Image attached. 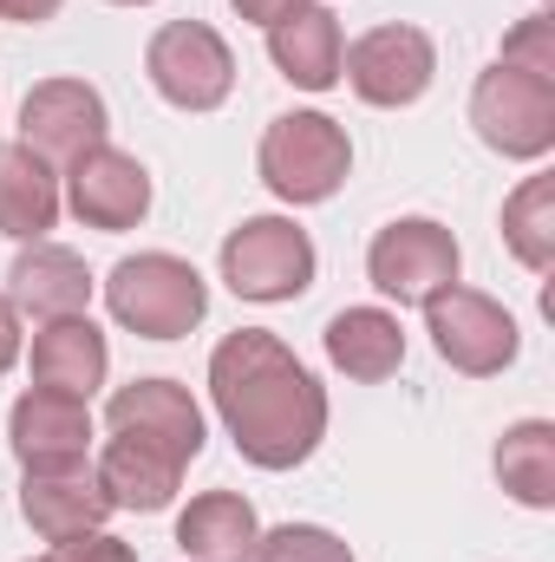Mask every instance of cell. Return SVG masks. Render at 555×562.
I'll return each instance as SVG.
<instances>
[{"label": "cell", "instance_id": "7a4b0ae2", "mask_svg": "<svg viewBox=\"0 0 555 562\" xmlns=\"http://www.w3.org/2000/svg\"><path fill=\"white\" fill-rule=\"evenodd\" d=\"M105 301H112V321L132 327L144 340H183L203 314H209V288L203 276L183 262V256H125L112 281H105Z\"/></svg>", "mask_w": 555, "mask_h": 562}, {"label": "cell", "instance_id": "3957f363", "mask_svg": "<svg viewBox=\"0 0 555 562\" xmlns=\"http://www.w3.org/2000/svg\"><path fill=\"white\" fill-rule=\"evenodd\" d=\"M353 170V144L327 112H287L262 132V183L281 203H327Z\"/></svg>", "mask_w": 555, "mask_h": 562}, {"label": "cell", "instance_id": "8fae6325", "mask_svg": "<svg viewBox=\"0 0 555 562\" xmlns=\"http://www.w3.org/2000/svg\"><path fill=\"white\" fill-rule=\"evenodd\" d=\"M105 99L86 86V79H46L26 92L20 105V144L39 150L46 164H72L86 157L92 144H105Z\"/></svg>", "mask_w": 555, "mask_h": 562}, {"label": "cell", "instance_id": "8992f818", "mask_svg": "<svg viewBox=\"0 0 555 562\" xmlns=\"http://www.w3.org/2000/svg\"><path fill=\"white\" fill-rule=\"evenodd\" d=\"M424 334H431L438 360H451L471 380H490V373H503L517 360V321H510V307L490 301V294H477V288H464V281H451V288H438L424 301Z\"/></svg>", "mask_w": 555, "mask_h": 562}, {"label": "cell", "instance_id": "ffe728a7", "mask_svg": "<svg viewBox=\"0 0 555 562\" xmlns=\"http://www.w3.org/2000/svg\"><path fill=\"white\" fill-rule=\"evenodd\" d=\"M256 537H262L256 504L236 497V491H203V497L177 517V543H183L190 562H249Z\"/></svg>", "mask_w": 555, "mask_h": 562}, {"label": "cell", "instance_id": "30bf717a", "mask_svg": "<svg viewBox=\"0 0 555 562\" xmlns=\"http://www.w3.org/2000/svg\"><path fill=\"white\" fill-rule=\"evenodd\" d=\"M66 203L86 229H138L144 210H150V170H144L132 150H112V144H92L86 157L66 164Z\"/></svg>", "mask_w": 555, "mask_h": 562}, {"label": "cell", "instance_id": "d6986e66", "mask_svg": "<svg viewBox=\"0 0 555 562\" xmlns=\"http://www.w3.org/2000/svg\"><path fill=\"white\" fill-rule=\"evenodd\" d=\"M59 223V177L39 150L26 144H0V236L13 243H39Z\"/></svg>", "mask_w": 555, "mask_h": 562}, {"label": "cell", "instance_id": "83f0119b", "mask_svg": "<svg viewBox=\"0 0 555 562\" xmlns=\"http://www.w3.org/2000/svg\"><path fill=\"white\" fill-rule=\"evenodd\" d=\"M13 360H20V307L0 294V373H7Z\"/></svg>", "mask_w": 555, "mask_h": 562}, {"label": "cell", "instance_id": "7c38bea8", "mask_svg": "<svg viewBox=\"0 0 555 562\" xmlns=\"http://www.w3.org/2000/svg\"><path fill=\"white\" fill-rule=\"evenodd\" d=\"M7 438H13V458H20L26 471H79L86 451H92V406L33 386V393L13 400Z\"/></svg>", "mask_w": 555, "mask_h": 562}, {"label": "cell", "instance_id": "2e32d148", "mask_svg": "<svg viewBox=\"0 0 555 562\" xmlns=\"http://www.w3.org/2000/svg\"><path fill=\"white\" fill-rule=\"evenodd\" d=\"M105 510H112V504H105L99 477H86V464H79V471H26L20 517H26L46 543H72V537L99 530Z\"/></svg>", "mask_w": 555, "mask_h": 562}, {"label": "cell", "instance_id": "cb8c5ba5", "mask_svg": "<svg viewBox=\"0 0 555 562\" xmlns=\"http://www.w3.org/2000/svg\"><path fill=\"white\" fill-rule=\"evenodd\" d=\"M249 562H353V550L320 524H281L269 537H256Z\"/></svg>", "mask_w": 555, "mask_h": 562}, {"label": "cell", "instance_id": "603a6c76", "mask_svg": "<svg viewBox=\"0 0 555 562\" xmlns=\"http://www.w3.org/2000/svg\"><path fill=\"white\" fill-rule=\"evenodd\" d=\"M503 243L517 249L523 269L550 276V262H555V177H530L503 203Z\"/></svg>", "mask_w": 555, "mask_h": 562}, {"label": "cell", "instance_id": "484cf974", "mask_svg": "<svg viewBox=\"0 0 555 562\" xmlns=\"http://www.w3.org/2000/svg\"><path fill=\"white\" fill-rule=\"evenodd\" d=\"M59 562H138V550L118 543V537H105V530H86V537L59 543Z\"/></svg>", "mask_w": 555, "mask_h": 562}, {"label": "cell", "instance_id": "4316f807", "mask_svg": "<svg viewBox=\"0 0 555 562\" xmlns=\"http://www.w3.org/2000/svg\"><path fill=\"white\" fill-rule=\"evenodd\" d=\"M242 20H256V26H275V20H287L294 7H307V0H229Z\"/></svg>", "mask_w": 555, "mask_h": 562}, {"label": "cell", "instance_id": "7402d4cb", "mask_svg": "<svg viewBox=\"0 0 555 562\" xmlns=\"http://www.w3.org/2000/svg\"><path fill=\"white\" fill-rule=\"evenodd\" d=\"M497 477L517 504L550 510L555 504V425L550 419H523L497 438Z\"/></svg>", "mask_w": 555, "mask_h": 562}, {"label": "cell", "instance_id": "6da1fadb", "mask_svg": "<svg viewBox=\"0 0 555 562\" xmlns=\"http://www.w3.org/2000/svg\"><path fill=\"white\" fill-rule=\"evenodd\" d=\"M209 393L229 425L236 451L262 471H294L327 438V393L320 380L281 347L275 334L242 327L209 353Z\"/></svg>", "mask_w": 555, "mask_h": 562}, {"label": "cell", "instance_id": "f1b7e54d", "mask_svg": "<svg viewBox=\"0 0 555 562\" xmlns=\"http://www.w3.org/2000/svg\"><path fill=\"white\" fill-rule=\"evenodd\" d=\"M0 13L33 26V20H53V13H59V0H0Z\"/></svg>", "mask_w": 555, "mask_h": 562}, {"label": "cell", "instance_id": "f546056e", "mask_svg": "<svg viewBox=\"0 0 555 562\" xmlns=\"http://www.w3.org/2000/svg\"><path fill=\"white\" fill-rule=\"evenodd\" d=\"M118 7H144V0H118Z\"/></svg>", "mask_w": 555, "mask_h": 562}, {"label": "cell", "instance_id": "4fadbf2b", "mask_svg": "<svg viewBox=\"0 0 555 562\" xmlns=\"http://www.w3.org/2000/svg\"><path fill=\"white\" fill-rule=\"evenodd\" d=\"M112 431L150 445L170 464H190L203 451V413L177 380H132L112 393Z\"/></svg>", "mask_w": 555, "mask_h": 562}, {"label": "cell", "instance_id": "52a82bcc", "mask_svg": "<svg viewBox=\"0 0 555 562\" xmlns=\"http://www.w3.org/2000/svg\"><path fill=\"white\" fill-rule=\"evenodd\" d=\"M223 281L242 301H294L314 281V243L287 216H249L223 243Z\"/></svg>", "mask_w": 555, "mask_h": 562}, {"label": "cell", "instance_id": "5b68a950", "mask_svg": "<svg viewBox=\"0 0 555 562\" xmlns=\"http://www.w3.org/2000/svg\"><path fill=\"white\" fill-rule=\"evenodd\" d=\"M471 125L477 138L490 144L497 157H543L555 144V79H536V72H517V66H490L477 72L471 86Z\"/></svg>", "mask_w": 555, "mask_h": 562}, {"label": "cell", "instance_id": "ac0fdd59", "mask_svg": "<svg viewBox=\"0 0 555 562\" xmlns=\"http://www.w3.org/2000/svg\"><path fill=\"white\" fill-rule=\"evenodd\" d=\"M320 340H327V360L347 380H366V386H380V380H393L406 367V327L386 307H347V314L327 321Z\"/></svg>", "mask_w": 555, "mask_h": 562}, {"label": "cell", "instance_id": "e0dca14e", "mask_svg": "<svg viewBox=\"0 0 555 562\" xmlns=\"http://www.w3.org/2000/svg\"><path fill=\"white\" fill-rule=\"evenodd\" d=\"M269 59L281 66V79H294L301 92L340 86V59H347L340 20H333L327 7H294L287 20L269 26Z\"/></svg>", "mask_w": 555, "mask_h": 562}, {"label": "cell", "instance_id": "5bb4252c", "mask_svg": "<svg viewBox=\"0 0 555 562\" xmlns=\"http://www.w3.org/2000/svg\"><path fill=\"white\" fill-rule=\"evenodd\" d=\"M105 334L86 321V314H66V321H46L33 334V380L46 393H66V400H92L105 386Z\"/></svg>", "mask_w": 555, "mask_h": 562}, {"label": "cell", "instance_id": "277c9868", "mask_svg": "<svg viewBox=\"0 0 555 562\" xmlns=\"http://www.w3.org/2000/svg\"><path fill=\"white\" fill-rule=\"evenodd\" d=\"M144 72L157 86V99H170L177 112H216L236 92V53L223 46L216 26L203 20H170L150 33L144 46Z\"/></svg>", "mask_w": 555, "mask_h": 562}, {"label": "cell", "instance_id": "9c48e42d", "mask_svg": "<svg viewBox=\"0 0 555 562\" xmlns=\"http://www.w3.org/2000/svg\"><path fill=\"white\" fill-rule=\"evenodd\" d=\"M366 276L380 294H393L399 307L406 301H431L438 288L457 281V236L431 216H399L373 236L366 249Z\"/></svg>", "mask_w": 555, "mask_h": 562}, {"label": "cell", "instance_id": "4dcf8cb0", "mask_svg": "<svg viewBox=\"0 0 555 562\" xmlns=\"http://www.w3.org/2000/svg\"><path fill=\"white\" fill-rule=\"evenodd\" d=\"M39 562H59V557H39Z\"/></svg>", "mask_w": 555, "mask_h": 562}, {"label": "cell", "instance_id": "9a60e30c", "mask_svg": "<svg viewBox=\"0 0 555 562\" xmlns=\"http://www.w3.org/2000/svg\"><path fill=\"white\" fill-rule=\"evenodd\" d=\"M7 301H13L20 314H33V321L86 314V301H92V269H86L72 249H59V243H33V249H20V262H13V276H7Z\"/></svg>", "mask_w": 555, "mask_h": 562}, {"label": "cell", "instance_id": "44dd1931", "mask_svg": "<svg viewBox=\"0 0 555 562\" xmlns=\"http://www.w3.org/2000/svg\"><path fill=\"white\" fill-rule=\"evenodd\" d=\"M177 477H183V464L157 458L150 445L125 438V431L99 451V491L112 510H163L177 497Z\"/></svg>", "mask_w": 555, "mask_h": 562}, {"label": "cell", "instance_id": "d4e9b609", "mask_svg": "<svg viewBox=\"0 0 555 562\" xmlns=\"http://www.w3.org/2000/svg\"><path fill=\"white\" fill-rule=\"evenodd\" d=\"M503 66L517 72H536V79H555V46H550V13H530L510 40H503Z\"/></svg>", "mask_w": 555, "mask_h": 562}, {"label": "cell", "instance_id": "ba28073f", "mask_svg": "<svg viewBox=\"0 0 555 562\" xmlns=\"http://www.w3.org/2000/svg\"><path fill=\"white\" fill-rule=\"evenodd\" d=\"M340 72L353 79V92L380 112H399V105H418L431 92V72H438V46L431 33L418 26H373L347 46Z\"/></svg>", "mask_w": 555, "mask_h": 562}]
</instances>
